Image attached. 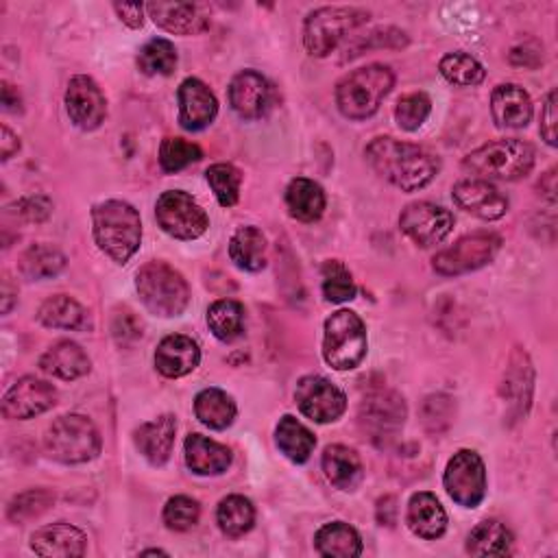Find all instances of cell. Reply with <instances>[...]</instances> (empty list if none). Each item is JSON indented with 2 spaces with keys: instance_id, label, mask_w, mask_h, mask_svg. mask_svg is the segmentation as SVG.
<instances>
[{
  "instance_id": "5bb4252c",
  "label": "cell",
  "mask_w": 558,
  "mask_h": 558,
  "mask_svg": "<svg viewBox=\"0 0 558 558\" xmlns=\"http://www.w3.org/2000/svg\"><path fill=\"white\" fill-rule=\"evenodd\" d=\"M403 421L405 403L392 390H377L368 395L360 405V425L371 434L375 442L395 438V434L403 427Z\"/></svg>"
},
{
  "instance_id": "2e32d148",
  "label": "cell",
  "mask_w": 558,
  "mask_h": 558,
  "mask_svg": "<svg viewBox=\"0 0 558 558\" xmlns=\"http://www.w3.org/2000/svg\"><path fill=\"white\" fill-rule=\"evenodd\" d=\"M65 111L70 120L83 131H94L102 124L107 100L92 76L76 74L70 78L65 89Z\"/></svg>"
},
{
  "instance_id": "4316f807",
  "label": "cell",
  "mask_w": 558,
  "mask_h": 558,
  "mask_svg": "<svg viewBox=\"0 0 558 558\" xmlns=\"http://www.w3.org/2000/svg\"><path fill=\"white\" fill-rule=\"evenodd\" d=\"M532 381H534L532 362H530L527 353L517 347L512 351V355H510V364L506 368V377H504V386H501L504 388V397L508 399L510 412L517 418L525 416V412L530 408Z\"/></svg>"
},
{
  "instance_id": "e0dca14e",
  "label": "cell",
  "mask_w": 558,
  "mask_h": 558,
  "mask_svg": "<svg viewBox=\"0 0 558 558\" xmlns=\"http://www.w3.org/2000/svg\"><path fill=\"white\" fill-rule=\"evenodd\" d=\"M229 102L244 120L264 118L272 107V87L259 72L242 70L231 78Z\"/></svg>"
},
{
  "instance_id": "484cf974",
  "label": "cell",
  "mask_w": 558,
  "mask_h": 558,
  "mask_svg": "<svg viewBox=\"0 0 558 558\" xmlns=\"http://www.w3.org/2000/svg\"><path fill=\"white\" fill-rule=\"evenodd\" d=\"M408 527L427 541L440 538L447 530V512L442 504L436 499L432 493H414L408 501V512H405Z\"/></svg>"
},
{
  "instance_id": "8992f818",
  "label": "cell",
  "mask_w": 558,
  "mask_h": 558,
  "mask_svg": "<svg viewBox=\"0 0 558 558\" xmlns=\"http://www.w3.org/2000/svg\"><path fill=\"white\" fill-rule=\"evenodd\" d=\"M100 434L83 414H63L46 429L44 447L63 464H83L100 453Z\"/></svg>"
},
{
  "instance_id": "60d3db41",
  "label": "cell",
  "mask_w": 558,
  "mask_h": 558,
  "mask_svg": "<svg viewBox=\"0 0 558 558\" xmlns=\"http://www.w3.org/2000/svg\"><path fill=\"white\" fill-rule=\"evenodd\" d=\"M438 70H440L445 81H449L451 85H458V87L480 85L484 81V74H486L484 65L466 52H447L440 59Z\"/></svg>"
},
{
  "instance_id": "f1b7e54d",
  "label": "cell",
  "mask_w": 558,
  "mask_h": 558,
  "mask_svg": "<svg viewBox=\"0 0 558 558\" xmlns=\"http://www.w3.org/2000/svg\"><path fill=\"white\" fill-rule=\"evenodd\" d=\"M325 477L340 490H355L364 477L360 456L347 445H329L323 451Z\"/></svg>"
},
{
  "instance_id": "9c48e42d",
  "label": "cell",
  "mask_w": 558,
  "mask_h": 558,
  "mask_svg": "<svg viewBox=\"0 0 558 558\" xmlns=\"http://www.w3.org/2000/svg\"><path fill=\"white\" fill-rule=\"evenodd\" d=\"M157 225L177 240H196L207 227L205 209L183 190H168L155 203Z\"/></svg>"
},
{
  "instance_id": "bcb514c9",
  "label": "cell",
  "mask_w": 558,
  "mask_h": 558,
  "mask_svg": "<svg viewBox=\"0 0 558 558\" xmlns=\"http://www.w3.org/2000/svg\"><path fill=\"white\" fill-rule=\"evenodd\" d=\"M429 111H432L429 96L425 92H412V94H405L399 98V102L395 107V120H397L399 129L416 131L427 120Z\"/></svg>"
},
{
  "instance_id": "b9f144b4",
  "label": "cell",
  "mask_w": 558,
  "mask_h": 558,
  "mask_svg": "<svg viewBox=\"0 0 558 558\" xmlns=\"http://www.w3.org/2000/svg\"><path fill=\"white\" fill-rule=\"evenodd\" d=\"M323 272V294L331 303H344L351 301L357 292L353 275L349 268L338 259H327L320 268Z\"/></svg>"
},
{
  "instance_id": "ba28073f",
  "label": "cell",
  "mask_w": 558,
  "mask_h": 558,
  "mask_svg": "<svg viewBox=\"0 0 558 558\" xmlns=\"http://www.w3.org/2000/svg\"><path fill=\"white\" fill-rule=\"evenodd\" d=\"M368 13L355 7H323L312 11L303 24V44L312 57H327L336 46L362 26Z\"/></svg>"
},
{
  "instance_id": "8d00e7d4",
  "label": "cell",
  "mask_w": 558,
  "mask_h": 558,
  "mask_svg": "<svg viewBox=\"0 0 558 558\" xmlns=\"http://www.w3.org/2000/svg\"><path fill=\"white\" fill-rule=\"evenodd\" d=\"M194 414L209 429H227L235 418V401L220 388H205L194 399Z\"/></svg>"
},
{
  "instance_id": "c3c4849f",
  "label": "cell",
  "mask_w": 558,
  "mask_h": 558,
  "mask_svg": "<svg viewBox=\"0 0 558 558\" xmlns=\"http://www.w3.org/2000/svg\"><path fill=\"white\" fill-rule=\"evenodd\" d=\"M13 207H15L13 211H15L17 216H22L24 220H28V222H41V220H46V218L50 216V211H52V203H50V198L44 196V194L24 196V198H20Z\"/></svg>"
},
{
  "instance_id": "d6986e66",
  "label": "cell",
  "mask_w": 558,
  "mask_h": 558,
  "mask_svg": "<svg viewBox=\"0 0 558 558\" xmlns=\"http://www.w3.org/2000/svg\"><path fill=\"white\" fill-rule=\"evenodd\" d=\"M148 15L157 26L174 35H196L209 26V11L198 2H148Z\"/></svg>"
},
{
  "instance_id": "11a10c76",
  "label": "cell",
  "mask_w": 558,
  "mask_h": 558,
  "mask_svg": "<svg viewBox=\"0 0 558 558\" xmlns=\"http://www.w3.org/2000/svg\"><path fill=\"white\" fill-rule=\"evenodd\" d=\"M15 296H17V290L11 288V279L4 272V277H2V314H9V310L15 303Z\"/></svg>"
},
{
  "instance_id": "cb8c5ba5",
  "label": "cell",
  "mask_w": 558,
  "mask_h": 558,
  "mask_svg": "<svg viewBox=\"0 0 558 558\" xmlns=\"http://www.w3.org/2000/svg\"><path fill=\"white\" fill-rule=\"evenodd\" d=\"M174 434H177V421L172 414H161L144 425H140L133 434L135 447L140 453L153 464L161 466L174 447Z\"/></svg>"
},
{
  "instance_id": "ffe728a7",
  "label": "cell",
  "mask_w": 558,
  "mask_h": 558,
  "mask_svg": "<svg viewBox=\"0 0 558 558\" xmlns=\"http://www.w3.org/2000/svg\"><path fill=\"white\" fill-rule=\"evenodd\" d=\"M179 98V124L185 131L205 129L218 113V100L214 92L201 78H185L177 92Z\"/></svg>"
},
{
  "instance_id": "f907efd6",
  "label": "cell",
  "mask_w": 558,
  "mask_h": 558,
  "mask_svg": "<svg viewBox=\"0 0 558 558\" xmlns=\"http://www.w3.org/2000/svg\"><path fill=\"white\" fill-rule=\"evenodd\" d=\"M116 13L120 15V20L129 26V28H140L144 24V4L142 2H116L113 4Z\"/></svg>"
},
{
  "instance_id": "f546056e",
  "label": "cell",
  "mask_w": 558,
  "mask_h": 558,
  "mask_svg": "<svg viewBox=\"0 0 558 558\" xmlns=\"http://www.w3.org/2000/svg\"><path fill=\"white\" fill-rule=\"evenodd\" d=\"M327 205L323 187L305 177H296L286 187V207L292 218L301 222H314L323 216Z\"/></svg>"
},
{
  "instance_id": "d590c367",
  "label": "cell",
  "mask_w": 558,
  "mask_h": 558,
  "mask_svg": "<svg viewBox=\"0 0 558 558\" xmlns=\"http://www.w3.org/2000/svg\"><path fill=\"white\" fill-rule=\"evenodd\" d=\"M65 255L46 242L39 244H31L17 262V268L22 272V277L31 279V281H39V279H50L54 275H59L65 268Z\"/></svg>"
},
{
  "instance_id": "4dcf8cb0",
  "label": "cell",
  "mask_w": 558,
  "mask_h": 558,
  "mask_svg": "<svg viewBox=\"0 0 558 558\" xmlns=\"http://www.w3.org/2000/svg\"><path fill=\"white\" fill-rule=\"evenodd\" d=\"M37 320L52 329H87L89 327L85 307L68 294L48 296L37 310Z\"/></svg>"
},
{
  "instance_id": "52a82bcc",
  "label": "cell",
  "mask_w": 558,
  "mask_h": 558,
  "mask_svg": "<svg viewBox=\"0 0 558 558\" xmlns=\"http://www.w3.org/2000/svg\"><path fill=\"white\" fill-rule=\"evenodd\" d=\"M366 355V327L351 310H338L325 320L323 357L336 371L355 368Z\"/></svg>"
},
{
  "instance_id": "e575fe53",
  "label": "cell",
  "mask_w": 558,
  "mask_h": 558,
  "mask_svg": "<svg viewBox=\"0 0 558 558\" xmlns=\"http://www.w3.org/2000/svg\"><path fill=\"white\" fill-rule=\"evenodd\" d=\"M275 442H277L279 451L296 464L305 462L316 447L314 434L292 414H283L279 418V423L275 427Z\"/></svg>"
},
{
  "instance_id": "f6af8a7d",
  "label": "cell",
  "mask_w": 558,
  "mask_h": 558,
  "mask_svg": "<svg viewBox=\"0 0 558 558\" xmlns=\"http://www.w3.org/2000/svg\"><path fill=\"white\" fill-rule=\"evenodd\" d=\"M203 157V150L198 144L187 142L183 137H166L159 146V166L163 172H179L187 168L190 163L198 161Z\"/></svg>"
},
{
  "instance_id": "6da1fadb",
  "label": "cell",
  "mask_w": 558,
  "mask_h": 558,
  "mask_svg": "<svg viewBox=\"0 0 558 558\" xmlns=\"http://www.w3.org/2000/svg\"><path fill=\"white\" fill-rule=\"evenodd\" d=\"M364 155L381 179L403 192L425 187L440 168L438 157H434L429 150L395 137H375L366 146Z\"/></svg>"
},
{
  "instance_id": "1f68e13d",
  "label": "cell",
  "mask_w": 558,
  "mask_h": 558,
  "mask_svg": "<svg viewBox=\"0 0 558 558\" xmlns=\"http://www.w3.org/2000/svg\"><path fill=\"white\" fill-rule=\"evenodd\" d=\"M314 547L327 558H353L362 554V538L349 523L331 521L316 532Z\"/></svg>"
},
{
  "instance_id": "7c38bea8",
  "label": "cell",
  "mask_w": 558,
  "mask_h": 558,
  "mask_svg": "<svg viewBox=\"0 0 558 558\" xmlns=\"http://www.w3.org/2000/svg\"><path fill=\"white\" fill-rule=\"evenodd\" d=\"M294 401L303 416L314 423H333L347 410L344 392L323 375H305L296 381Z\"/></svg>"
},
{
  "instance_id": "db71d44e",
  "label": "cell",
  "mask_w": 558,
  "mask_h": 558,
  "mask_svg": "<svg viewBox=\"0 0 558 558\" xmlns=\"http://www.w3.org/2000/svg\"><path fill=\"white\" fill-rule=\"evenodd\" d=\"M2 107H4V111H17L20 109V94L7 81H2Z\"/></svg>"
},
{
  "instance_id": "44dd1931",
  "label": "cell",
  "mask_w": 558,
  "mask_h": 558,
  "mask_svg": "<svg viewBox=\"0 0 558 558\" xmlns=\"http://www.w3.org/2000/svg\"><path fill=\"white\" fill-rule=\"evenodd\" d=\"M201 362L198 344L183 333L166 336L155 349V366L163 377L177 379L192 373Z\"/></svg>"
},
{
  "instance_id": "7402d4cb",
  "label": "cell",
  "mask_w": 558,
  "mask_h": 558,
  "mask_svg": "<svg viewBox=\"0 0 558 558\" xmlns=\"http://www.w3.org/2000/svg\"><path fill=\"white\" fill-rule=\"evenodd\" d=\"M31 549L37 556H83L87 549V536L70 523H52L33 532Z\"/></svg>"
},
{
  "instance_id": "7a4b0ae2",
  "label": "cell",
  "mask_w": 558,
  "mask_h": 558,
  "mask_svg": "<svg viewBox=\"0 0 558 558\" xmlns=\"http://www.w3.org/2000/svg\"><path fill=\"white\" fill-rule=\"evenodd\" d=\"M92 233L98 248L116 264H126L142 242V220L126 201H105L92 207Z\"/></svg>"
},
{
  "instance_id": "ee69618b",
  "label": "cell",
  "mask_w": 558,
  "mask_h": 558,
  "mask_svg": "<svg viewBox=\"0 0 558 558\" xmlns=\"http://www.w3.org/2000/svg\"><path fill=\"white\" fill-rule=\"evenodd\" d=\"M52 504H54V495L50 490L28 488L9 501L7 517L13 523H24V521H31V519L44 514Z\"/></svg>"
},
{
  "instance_id": "30bf717a",
  "label": "cell",
  "mask_w": 558,
  "mask_h": 558,
  "mask_svg": "<svg viewBox=\"0 0 558 558\" xmlns=\"http://www.w3.org/2000/svg\"><path fill=\"white\" fill-rule=\"evenodd\" d=\"M499 246H501V238L497 233H488V231L471 233L460 238L451 246L438 251L432 259V266L438 275H445V277L464 275L493 262Z\"/></svg>"
},
{
  "instance_id": "9f6ffc18",
  "label": "cell",
  "mask_w": 558,
  "mask_h": 558,
  "mask_svg": "<svg viewBox=\"0 0 558 558\" xmlns=\"http://www.w3.org/2000/svg\"><path fill=\"white\" fill-rule=\"evenodd\" d=\"M142 554H166L163 549H144Z\"/></svg>"
},
{
  "instance_id": "9a60e30c",
  "label": "cell",
  "mask_w": 558,
  "mask_h": 558,
  "mask_svg": "<svg viewBox=\"0 0 558 558\" xmlns=\"http://www.w3.org/2000/svg\"><path fill=\"white\" fill-rule=\"evenodd\" d=\"M57 403V390L52 384L24 375L2 397V414L9 421H26Z\"/></svg>"
},
{
  "instance_id": "681fc988",
  "label": "cell",
  "mask_w": 558,
  "mask_h": 558,
  "mask_svg": "<svg viewBox=\"0 0 558 558\" xmlns=\"http://www.w3.org/2000/svg\"><path fill=\"white\" fill-rule=\"evenodd\" d=\"M541 135L549 146H556V92L551 89L541 109Z\"/></svg>"
},
{
  "instance_id": "74e56055",
  "label": "cell",
  "mask_w": 558,
  "mask_h": 558,
  "mask_svg": "<svg viewBox=\"0 0 558 558\" xmlns=\"http://www.w3.org/2000/svg\"><path fill=\"white\" fill-rule=\"evenodd\" d=\"M207 327L209 331L222 340L231 342L244 331V307L233 299H218L207 310Z\"/></svg>"
},
{
  "instance_id": "f35d334b",
  "label": "cell",
  "mask_w": 558,
  "mask_h": 558,
  "mask_svg": "<svg viewBox=\"0 0 558 558\" xmlns=\"http://www.w3.org/2000/svg\"><path fill=\"white\" fill-rule=\"evenodd\" d=\"M216 521L218 527L227 536H242L246 534L255 523V508L244 495H229L225 497L216 508Z\"/></svg>"
},
{
  "instance_id": "ac0fdd59",
  "label": "cell",
  "mask_w": 558,
  "mask_h": 558,
  "mask_svg": "<svg viewBox=\"0 0 558 558\" xmlns=\"http://www.w3.org/2000/svg\"><path fill=\"white\" fill-rule=\"evenodd\" d=\"M453 201L460 209L482 220H497L508 211V196L486 179H462L453 185Z\"/></svg>"
},
{
  "instance_id": "816d5d0a",
  "label": "cell",
  "mask_w": 558,
  "mask_h": 558,
  "mask_svg": "<svg viewBox=\"0 0 558 558\" xmlns=\"http://www.w3.org/2000/svg\"><path fill=\"white\" fill-rule=\"evenodd\" d=\"M131 312H122V314H118L116 316V320H113V336H116V340L122 344V342H126L129 338L131 340H135V338H140L142 336V329H129V320H131Z\"/></svg>"
},
{
  "instance_id": "5b68a950",
  "label": "cell",
  "mask_w": 558,
  "mask_h": 558,
  "mask_svg": "<svg viewBox=\"0 0 558 558\" xmlns=\"http://www.w3.org/2000/svg\"><path fill=\"white\" fill-rule=\"evenodd\" d=\"M462 166L486 181H519L534 168V148L517 137L495 140L471 150L462 159Z\"/></svg>"
},
{
  "instance_id": "83f0119b",
  "label": "cell",
  "mask_w": 558,
  "mask_h": 558,
  "mask_svg": "<svg viewBox=\"0 0 558 558\" xmlns=\"http://www.w3.org/2000/svg\"><path fill=\"white\" fill-rule=\"evenodd\" d=\"M39 368L52 377L72 381L87 375L92 368V362L76 342L59 340L39 357Z\"/></svg>"
},
{
  "instance_id": "7dc6e473",
  "label": "cell",
  "mask_w": 558,
  "mask_h": 558,
  "mask_svg": "<svg viewBox=\"0 0 558 558\" xmlns=\"http://www.w3.org/2000/svg\"><path fill=\"white\" fill-rule=\"evenodd\" d=\"M201 517V506L187 495H174L163 506V523L168 530L185 532L196 525Z\"/></svg>"
},
{
  "instance_id": "4fadbf2b",
  "label": "cell",
  "mask_w": 558,
  "mask_h": 558,
  "mask_svg": "<svg viewBox=\"0 0 558 558\" xmlns=\"http://www.w3.org/2000/svg\"><path fill=\"white\" fill-rule=\"evenodd\" d=\"M401 231L418 246L427 248L440 244L453 229V216L442 205L429 201H416L405 205L399 216Z\"/></svg>"
},
{
  "instance_id": "ab89813d",
  "label": "cell",
  "mask_w": 558,
  "mask_h": 558,
  "mask_svg": "<svg viewBox=\"0 0 558 558\" xmlns=\"http://www.w3.org/2000/svg\"><path fill=\"white\" fill-rule=\"evenodd\" d=\"M137 68L148 76H168L177 68V48L163 37H155L140 48Z\"/></svg>"
},
{
  "instance_id": "7bdbcfd3",
  "label": "cell",
  "mask_w": 558,
  "mask_h": 558,
  "mask_svg": "<svg viewBox=\"0 0 558 558\" xmlns=\"http://www.w3.org/2000/svg\"><path fill=\"white\" fill-rule=\"evenodd\" d=\"M207 183L216 196V201L222 207H231L238 203L240 198V183H242V174L235 166L231 163H214L207 168L205 172Z\"/></svg>"
},
{
  "instance_id": "603a6c76",
  "label": "cell",
  "mask_w": 558,
  "mask_h": 558,
  "mask_svg": "<svg viewBox=\"0 0 558 558\" xmlns=\"http://www.w3.org/2000/svg\"><path fill=\"white\" fill-rule=\"evenodd\" d=\"M490 113L501 129H523L532 118V100L523 87L501 83L490 94Z\"/></svg>"
},
{
  "instance_id": "d4e9b609",
  "label": "cell",
  "mask_w": 558,
  "mask_h": 558,
  "mask_svg": "<svg viewBox=\"0 0 558 558\" xmlns=\"http://www.w3.org/2000/svg\"><path fill=\"white\" fill-rule=\"evenodd\" d=\"M183 449L185 464L196 475H220L231 464V449L203 434H187Z\"/></svg>"
},
{
  "instance_id": "836d02e7",
  "label": "cell",
  "mask_w": 558,
  "mask_h": 558,
  "mask_svg": "<svg viewBox=\"0 0 558 558\" xmlns=\"http://www.w3.org/2000/svg\"><path fill=\"white\" fill-rule=\"evenodd\" d=\"M231 262L246 272H257L266 266V238L257 227H240L229 240Z\"/></svg>"
},
{
  "instance_id": "3957f363",
  "label": "cell",
  "mask_w": 558,
  "mask_h": 558,
  "mask_svg": "<svg viewBox=\"0 0 558 558\" xmlns=\"http://www.w3.org/2000/svg\"><path fill=\"white\" fill-rule=\"evenodd\" d=\"M395 85V74L384 63L362 65L336 85V105L349 120L371 118Z\"/></svg>"
},
{
  "instance_id": "8fae6325",
  "label": "cell",
  "mask_w": 558,
  "mask_h": 558,
  "mask_svg": "<svg viewBox=\"0 0 558 558\" xmlns=\"http://www.w3.org/2000/svg\"><path fill=\"white\" fill-rule=\"evenodd\" d=\"M447 495L462 508H475L486 495V466L473 449H460L445 466Z\"/></svg>"
},
{
  "instance_id": "277c9868",
  "label": "cell",
  "mask_w": 558,
  "mask_h": 558,
  "mask_svg": "<svg viewBox=\"0 0 558 558\" xmlns=\"http://www.w3.org/2000/svg\"><path fill=\"white\" fill-rule=\"evenodd\" d=\"M135 290L144 307L161 318L183 314L190 303L187 281L179 270L161 259L146 262L135 275Z\"/></svg>"
},
{
  "instance_id": "d6a6232c",
  "label": "cell",
  "mask_w": 558,
  "mask_h": 558,
  "mask_svg": "<svg viewBox=\"0 0 558 558\" xmlns=\"http://www.w3.org/2000/svg\"><path fill=\"white\" fill-rule=\"evenodd\" d=\"M512 549H514L512 532L495 519H486L477 523L466 536V551L471 556H508L512 554Z\"/></svg>"
},
{
  "instance_id": "f5cc1de1",
  "label": "cell",
  "mask_w": 558,
  "mask_h": 558,
  "mask_svg": "<svg viewBox=\"0 0 558 558\" xmlns=\"http://www.w3.org/2000/svg\"><path fill=\"white\" fill-rule=\"evenodd\" d=\"M17 150H20V137L7 124H2L0 126V155H2V161H7Z\"/></svg>"
}]
</instances>
